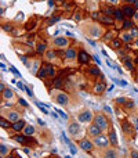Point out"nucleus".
Here are the masks:
<instances>
[{"label":"nucleus","mask_w":138,"mask_h":158,"mask_svg":"<svg viewBox=\"0 0 138 158\" xmlns=\"http://www.w3.org/2000/svg\"><path fill=\"white\" fill-rule=\"evenodd\" d=\"M93 121H94V123L98 126V128H101V129H102V132H104V130H108V128H110L109 119H108L104 114H95Z\"/></svg>","instance_id":"f257e3e1"},{"label":"nucleus","mask_w":138,"mask_h":158,"mask_svg":"<svg viewBox=\"0 0 138 158\" xmlns=\"http://www.w3.org/2000/svg\"><path fill=\"white\" fill-rule=\"evenodd\" d=\"M12 139L22 146H31V143H33L35 146L37 144V142L32 136H26V134H17V136H12Z\"/></svg>","instance_id":"f03ea898"},{"label":"nucleus","mask_w":138,"mask_h":158,"mask_svg":"<svg viewBox=\"0 0 138 158\" xmlns=\"http://www.w3.org/2000/svg\"><path fill=\"white\" fill-rule=\"evenodd\" d=\"M94 144L97 147H99V148H108V147H109V144H110L109 137H107V136H104V134L101 133L99 136L94 137Z\"/></svg>","instance_id":"7ed1b4c3"},{"label":"nucleus","mask_w":138,"mask_h":158,"mask_svg":"<svg viewBox=\"0 0 138 158\" xmlns=\"http://www.w3.org/2000/svg\"><path fill=\"white\" fill-rule=\"evenodd\" d=\"M93 18H94V20H98L99 22H102V24H108V25H113L115 24L113 17L105 15V14H99V12H94V14H93Z\"/></svg>","instance_id":"20e7f679"},{"label":"nucleus","mask_w":138,"mask_h":158,"mask_svg":"<svg viewBox=\"0 0 138 158\" xmlns=\"http://www.w3.org/2000/svg\"><path fill=\"white\" fill-rule=\"evenodd\" d=\"M122 129H123V132H124V134L126 136H134V133H135V130H134V128H133V125H131L130 122L127 121V119H123L122 121Z\"/></svg>","instance_id":"39448f33"},{"label":"nucleus","mask_w":138,"mask_h":158,"mask_svg":"<svg viewBox=\"0 0 138 158\" xmlns=\"http://www.w3.org/2000/svg\"><path fill=\"white\" fill-rule=\"evenodd\" d=\"M94 142H90L88 139H82V140H79V147L82 148V150L87 151V153H91L93 151V148H94Z\"/></svg>","instance_id":"423d86ee"},{"label":"nucleus","mask_w":138,"mask_h":158,"mask_svg":"<svg viewBox=\"0 0 138 158\" xmlns=\"http://www.w3.org/2000/svg\"><path fill=\"white\" fill-rule=\"evenodd\" d=\"M77 119H79V122H91L94 119V115H93V112L90 109H84V111H82L79 114Z\"/></svg>","instance_id":"0eeeda50"},{"label":"nucleus","mask_w":138,"mask_h":158,"mask_svg":"<svg viewBox=\"0 0 138 158\" xmlns=\"http://www.w3.org/2000/svg\"><path fill=\"white\" fill-rule=\"evenodd\" d=\"M53 45L57 47V49H64V47H66L68 45H69V39L68 37H55L54 40H53Z\"/></svg>","instance_id":"6e6552de"},{"label":"nucleus","mask_w":138,"mask_h":158,"mask_svg":"<svg viewBox=\"0 0 138 158\" xmlns=\"http://www.w3.org/2000/svg\"><path fill=\"white\" fill-rule=\"evenodd\" d=\"M123 10V14H124V17H127V18H133V17L135 15V7L133 6V4H124L122 7Z\"/></svg>","instance_id":"1a4fd4ad"},{"label":"nucleus","mask_w":138,"mask_h":158,"mask_svg":"<svg viewBox=\"0 0 138 158\" xmlns=\"http://www.w3.org/2000/svg\"><path fill=\"white\" fill-rule=\"evenodd\" d=\"M87 133H88V136H91V137H97V136H99V134L102 133V129L98 128L95 123H91V125L87 128Z\"/></svg>","instance_id":"9d476101"},{"label":"nucleus","mask_w":138,"mask_h":158,"mask_svg":"<svg viewBox=\"0 0 138 158\" xmlns=\"http://www.w3.org/2000/svg\"><path fill=\"white\" fill-rule=\"evenodd\" d=\"M55 101L58 103L59 105H64V107H66L69 104V96L66 93H58L55 96Z\"/></svg>","instance_id":"9b49d317"},{"label":"nucleus","mask_w":138,"mask_h":158,"mask_svg":"<svg viewBox=\"0 0 138 158\" xmlns=\"http://www.w3.org/2000/svg\"><path fill=\"white\" fill-rule=\"evenodd\" d=\"M77 60H79L80 64H88L91 61V56L86 51V50H80L79 56H77Z\"/></svg>","instance_id":"f8f14e48"},{"label":"nucleus","mask_w":138,"mask_h":158,"mask_svg":"<svg viewBox=\"0 0 138 158\" xmlns=\"http://www.w3.org/2000/svg\"><path fill=\"white\" fill-rule=\"evenodd\" d=\"M77 56H79V53H77V50H76L75 47H69V49H66V51H65V58L69 61H73L75 58H77Z\"/></svg>","instance_id":"ddd939ff"},{"label":"nucleus","mask_w":138,"mask_h":158,"mask_svg":"<svg viewBox=\"0 0 138 158\" xmlns=\"http://www.w3.org/2000/svg\"><path fill=\"white\" fill-rule=\"evenodd\" d=\"M26 126V122L24 121V119H18V121L12 122V126L11 129L14 130V132H22L24 130V128Z\"/></svg>","instance_id":"4468645a"},{"label":"nucleus","mask_w":138,"mask_h":158,"mask_svg":"<svg viewBox=\"0 0 138 158\" xmlns=\"http://www.w3.org/2000/svg\"><path fill=\"white\" fill-rule=\"evenodd\" d=\"M88 35L93 37H99L101 35H102V31H101V28H99L97 24H93L91 25V28L88 29Z\"/></svg>","instance_id":"2eb2a0df"},{"label":"nucleus","mask_w":138,"mask_h":158,"mask_svg":"<svg viewBox=\"0 0 138 158\" xmlns=\"http://www.w3.org/2000/svg\"><path fill=\"white\" fill-rule=\"evenodd\" d=\"M69 133H71V136H77V134L80 133V125H79V122H72L71 125H69Z\"/></svg>","instance_id":"dca6fc26"},{"label":"nucleus","mask_w":138,"mask_h":158,"mask_svg":"<svg viewBox=\"0 0 138 158\" xmlns=\"http://www.w3.org/2000/svg\"><path fill=\"white\" fill-rule=\"evenodd\" d=\"M36 76L39 78L40 81H46L48 78V73H47V65H42L39 68V71H37V73H36Z\"/></svg>","instance_id":"f3484780"},{"label":"nucleus","mask_w":138,"mask_h":158,"mask_svg":"<svg viewBox=\"0 0 138 158\" xmlns=\"http://www.w3.org/2000/svg\"><path fill=\"white\" fill-rule=\"evenodd\" d=\"M53 87H54V89H64V87H65V81H64V78H61V76L54 78V81H53Z\"/></svg>","instance_id":"a211bd4d"},{"label":"nucleus","mask_w":138,"mask_h":158,"mask_svg":"<svg viewBox=\"0 0 138 158\" xmlns=\"http://www.w3.org/2000/svg\"><path fill=\"white\" fill-rule=\"evenodd\" d=\"M109 142H110V144H112L115 148L119 146V144H118V137H116V130H115L113 128H110V132H109Z\"/></svg>","instance_id":"6ab92c4d"},{"label":"nucleus","mask_w":138,"mask_h":158,"mask_svg":"<svg viewBox=\"0 0 138 158\" xmlns=\"http://www.w3.org/2000/svg\"><path fill=\"white\" fill-rule=\"evenodd\" d=\"M47 43L46 42H39L37 45H36V53L37 54H44V53L47 51Z\"/></svg>","instance_id":"aec40b11"},{"label":"nucleus","mask_w":138,"mask_h":158,"mask_svg":"<svg viewBox=\"0 0 138 158\" xmlns=\"http://www.w3.org/2000/svg\"><path fill=\"white\" fill-rule=\"evenodd\" d=\"M123 43H124V42L122 40V37H115L113 40L110 42V47H112V49H115V50H118V49H122Z\"/></svg>","instance_id":"412c9836"},{"label":"nucleus","mask_w":138,"mask_h":158,"mask_svg":"<svg viewBox=\"0 0 138 158\" xmlns=\"http://www.w3.org/2000/svg\"><path fill=\"white\" fill-rule=\"evenodd\" d=\"M87 75H90L93 78H97V76H101V71H99L98 67H90L87 69Z\"/></svg>","instance_id":"4be33fe9"},{"label":"nucleus","mask_w":138,"mask_h":158,"mask_svg":"<svg viewBox=\"0 0 138 158\" xmlns=\"http://www.w3.org/2000/svg\"><path fill=\"white\" fill-rule=\"evenodd\" d=\"M105 89H107V85H105V82H99V83H97V85L94 86V93L102 94L104 92H105Z\"/></svg>","instance_id":"5701e85b"},{"label":"nucleus","mask_w":138,"mask_h":158,"mask_svg":"<svg viewBox=\"0 0 138 158\" xmlns=\"http://www.w3.org/2000/svg\"><path fill=\"white\" fill-rule=\"evenodd\" d=\"M123 64H124V67H126L127 71H134V62H133L129 57H126V58L123 60Z\"/></svg>","instance_id":"b1692460"},{"label":"nucleus","mask_w":138,"mask_h":158,"mask_svg":"<svg viewBox=\"0 0 138 158\" xmlns=\"http://www.w3.org/2000/svg\"><path fill=\"white\" fill-rule=\"evenodd\" d=\"M7 119L11 122H15V121H18V119H21V118H20V114L17 112V111H10L7 115Z\"/></svg>","instance_id":"393cba45"},{"label":"nucleus","mask_w":138,"mask_h":158,"mask_svg":"<svg viewBox=\"0 0 138 158\" xmlns=\"http://www.w3.org/2000/svg\"><path fill=\"white\" fill-rule=\"evenodd\" d=\"M1 96H3V100H10V98L14 97V92H12L10 87H7V89L1 93Z\"/></svg>","instance_id":"a878e982"},{"label":"nucleus","mask_w":138,"mask_h":158,"mask_svg":"<svg viewBox=\"0 0 138 158\" xmlns=\"http://www.w3.org/2000/svg\"><path fill=\"white\" fill-rule=\"evenodd\" d=\"M0 125H1V128H3V129H8V128H11V126H12V122L8 121L7 118L1 117V119H0Z\"/></svg>","instance_id":"bb28decb"},{"label":"nucleus","mask_w":138,"mask_h":158,"mask_svg":"<svg viewBox=\"0 0 138 158\" xmlns=\"http://www.w3.org/2000/svg\"><path fill=\"white\" fill-rule=\"evenodd\" d=\"M22 133L26 134V136H33L35 134V128L32 125H26L24 128V130H22Z\"/></svg>","instance_id":"cd10ccee"},{"label":"nucleus","mask_w":138,"mask_h":158,"mask_svg":"<svg viewBox=\"0 0 138 158\" xmlns=\"http://www.w3.org/2000/svg\"><path fill=\"white\" fill-rule=\"evenodd\" d=\"M113 18H115V20H119V21H124V14H123L122 8H116V10H115Z\"/></svg>","instance_id":"c85d7f7f"},{"label":"nucleus","mask_w":138,"mask_h":158,"mask_svg":"<svg viewBox=\"0 0 138 158\" xmlns=\"http://www.w3.org/2000/svg\"><path fill=\"white\" fill-rule=\"evenodd\" d=\"M115 37H116V32H115V31H110V32H107L105 35H104L102 39L105 42H112Z\"/></svg>","instance_id":"c756f323"},{"label":"nucleus","mask_w":138,"mask_h":158,"mask_svg":"<svg viewBox=\"0 0 138 158\" xmlns=\"http://www.w3.org/2000/svg\"><path fill=\"white\" fill-rule=\"evenodd\" d=\"M115 10H116V8H113L112 6H107V7H104V8H102V12L105 14V15L113 17V15H115Z\"/></svg>","instance_id":"7c9ffc66"},{"label":"nucleus","mask_w":138,"mask_h":158,"mask_svg":"<svg viewBox=\"0 0 138 158\" xmlns=\"http://www.w3.org/2000/svg\"><path fill=\"white\" fill-rule=\"evenodd\" d=\"M133 39H134V36H133L130 32H129V33H123V35H122V40L124 42V43H127V45H130V42H133Z\"/></svg>","instance_id":"2f4dec72"},{"label":"nucleus","mask_w":138,"mask_h":158,"mask_svg":"<svg viewBox=\"0 0 138 158\" xmlns=\"http://www.w3.org/2000/svg\"><path fill=\"white\" fill-rule=\"evenodd\" d=\"M47 73H48V78H51V79L55 78V73L57 72H55V68L51 64H47Z\"/></svg>","instance_id":"473e14b6"},{"label":"nucleus","mask_w":138,"mask_h":158,"mask_svg":"<svg viewBox=\"0 0 138 158\" xmlns=\"http://www.w3.org/2000/svg\"><path fill=\"white\" fill-rule=\"evenodd\" d=\"M35 25H36V20H35V18H32V20H29V21L26 22L25 28H26V31H31V29L35 28Z\"/></svg>","instance_id":"72a5a7b5"},{"label":"nucleus","mask_w":138,"mask_h":158,"mask_svg":"<svg viewBox=\"0 0 138 158\" xmlns=\"http://www.w3.org/2000/svg\"><path fill=\"white\" fill-rule=\"evenodd\" d=\"M105 157H107V158H115V157H118V151H116V150H109V148H108L107 153H105Z\"/></svg>","instance_id":"f704fd0d"},{"label":"nucleus","mask_w":138,"mask_h":158,"mask_svg":"<svg viewBox=\"0 0 138 158\" xmlns=\"http://www.w3.org/2000/svg\"><path fill=\"white\" fill-rule=\"evenodd\" d=\"M133 26H134V24H133V21L131 20L123 21V29H131Z\"/></svg>","instance_id":"c9c22d12"},{"label":"nucleus","mask_w":138,"mask_h":158,"mask_svg":"<svg viewBox=\"0 0 138 158\" xmlns=\"http://www.w3.org/2000/svg\"><path fill=\"white\" fill-rule=\"evenodd\" d=\"M7 154H8V150L6 147V144H0V155L1 157H7Z\"/></svg>","instance_id":"e433bc0d"},{"label":"nucleus","mask_w":138,"mask_h":158,"mask_svg":"<svg viewBox=\"0 0 138 158\" xmlns=\"http://www.w3.org/2000/svg\"><path fill=\"white\" fill-rule=\"evenodd\" d=\"M46 56H47V60H54L55 57H58V56H57V51H55V50L47 51V54H46Z\"/></svg>","instance_id":"4c0bfd02"},{"label":"nucleus","mask_w":138,"mask_h":158,"mask_svg":"<svg viewBox=\"0 0 138 158\" xmlns=\"http://www.w3.org/2000/svg\"><path fill=\"white\" fill-rule=\"evenodd\" d=\"M124 105H126V108H134V101L127 98V101L124 103Z\"/></svg>","instance_id":"58836bf2"},{"label":"nucleus","mask_w":138,"mask_h":158,"mask_svg":"<svg viewBox=\"0 0 138 158\" xmlns=\"http://www.w3.org/2000/svg\"><path fill=\"white\" fill-rule=\"evenodd\" d=\"M3 29L6 31V32H10L12 29V25L11 24H6V25H3Z\"/></svg>","instance_id":"ea45409f"},{"label":"nucleus","mask_w":138,"mask_h":158,"mask_svg":"<svg viewBox=\"0 0 138 158\" xmlns=\"http://www.w3.org/2000/svg\"><path fill=\"white\" fill-rule=\"evenodd\" d=\"M116 101H118V104H124V103L127 101V98L126 97H119V98H116Z\"/></svg>","instance_id":"a19ab883"},{"label":"nucleus","mask_w":138,"mask_h":158,"mask_svg":"<svg viewBox=\"0 0 138 158\" xmlns=\"http://www.w3.org/2000/svg\"><path fill=\"white\" fill-rule=\"evenodd\" d=\"M58 20H59V17H54V18H51V20H48V24H55Z\"/></svg>","instance_id":"79ce46f5"},{"label":"nucleus","mask_w":138,"mask_h":158,"mask_svg":"<svg viewBox=\"0 0 138 158\" xmlns=\"http://www.w3.org/2000/svg\"><path fill=\"white\" fill-rule=\"evenodd\" d=\"M130 157H133V158H138V151H131V153H130Z\"/></svg>","instance_id":"37998d69"},{"label":"nucleus","mask_w":138,"mask_h":158,"mask_svg":"<svg viewBox=\"0 0 138 158\" xmlns=\"http://www.w3.org/2000/svg\"><path fill=\"white\" fill-rule=\"evenodd\" d=\"M25 90L28 92V94H29L31 97H33V92H32V89H31V87H25Z\"/></svg>","instance_id":"c03bdc74"},{"label":"nucleus","mask_w":138,"mask_h":158,"mask_svg":"<svg viewBox=\"0 0 138 158\" xmlns=\"http://www.w3.org/2000/svg\"><path fill=\"white\" fill-rule=\"evenodd\" d=\"M122 1H123L124 4H134L135 0H122Z\"/></svg>","instance_id":"a18cd8bd"},{"label":"nucleus","mask_w":138,"mask_h":158,"mask_svg":"<svg viewBox=\"0 0 138 158\" xmlns=\"http://www.w3.org/2000/svg\"><path fill=\"white\" fill-rule=\"evenodd\" d=\"M20 104H21V105H24V107H28V103L25 101L24 98H20Z\"/></svg>","instance_id":"49530a36"},{"label":"nucleus","mask_w":138,"mask_h":158,"mask_svg":"<svg viewBox=\"0 0 138 158\" xmlns=\"http://www.w3.org/2000/svg\"><path fill=\"white\" fill-rule=\"evenodd\" d=\"M4 90H6V85H4L3 82H1V83H0V92H1V93H3Z\"/></svg>","instance_id":"de8ad7c7"},{"label":"nucleus","mask_w":138,"mask_h":158,"mask_svg":"<svg viewBox=\"0 0 138 158\" xmlns=\"http://www.w3.org/2000/svg\"><path fill=\"white\" fill-rule=\"evenodd\" d=\"M131 35H133V36H138V31H137V29H133V33H131Z\"/></svg>","instance_id":"09e8293b"},{"label":"nucleus","mask_w":138,"mask_h":158,"mask_svg":"<svg viewBox=\"0 0 138 158\" xmlns=\"http://www.w3.org/2000/svg\"><path fill=\"white\" fill-rule=\"evenodd\" d=\"M18 87H20L21 90H25V87H24V85L21 83V82H18Z\"/></svg>","instance_id":"8fccbe9b"},{"label":"nucleus","mask_w":138,"mask_h":158,"mask_svg":"<svg viewBox=\"0 0 138 158\" xmlns=\"http://www.w3.org/2000/svg\"><path fill=\"white\" fill-rule=\"evenodd\" d=\"M10 157H18V153H17V151H12Z\"/></svg>","instance_id":"3c124183"},{"label":"nucleus","mask_w":138,"mask_h":158,"mask_svg":"<svg viewBox=\"0 0 138 158\" xmlns=\"http://www.w3.org/2000/svg\"><path fill=\"white\" fill-rule=\"evenodd\" d=\"M133 6H134V7H135V10H138V0H135V1H134V4H133Z\"/></svg>","instance_id":"603ef678"},{"label":"nucleus","mask_w":138,"mask_h":158,"mask_svg":"<svg viewBox=\"0 0 138 158\" xmlns=\"http://www.w3.org/2000/svg\"><path fill=\"white\" fill-rule=\"evenodd\" d=\"M59 1H65V0H59Z\"/></svg>","instance_id":"864d4df0"},{"label":"nucleus","mask_w":138,"mask_h":158,"mask_svg":"<svg viewBox=\"0 0 138 158\" xmlns=\"http://www.w3.org/2000/svg\"><path fill=\"white\" fill-rule=\"evenodd\" d=\"M137 129H138V125H137Z\"/></svg>","instance_id":"5fc2aeb1"}]
</instances>
